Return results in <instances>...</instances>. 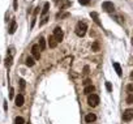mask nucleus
Segmentation results:
<instances>
[{"label": "nucleus", "instance_id": "f257e3e1", "mask_svg": "<svg viewBox=\"0 0 133 124\" xmlns=\"http://www.w3.org/2000/svg\"><path fill=\"white\" fill-rule=\"evenodd\" d=\"M86 30H88V26H86L85 22H78L76 26V34L78 35V37H84L85 33H86Z\"/></svg>", "mask_w": 133, "mask_h": 124}, {"label": "nucleus", "instance_id": "f03ea898", "mask_svg": "<svg viewBox=\"0 0 133 124\" xmlns=\"http://www.w3.org/2000/svg\"><path fill=\"white\" fill-rule=\"evenodd\" d=\"M88 103L90 104L91 107H95V106H98V103H99V97L97 94H89V97H88Z\"/></svg>", "mask_w": 133, "mask_h": 124}, {"label": "nucleus", "instance_id": "7ed1b4c3", "mask_svg": "<svg viewBox=\"0 0 133 124\" xmlns=\"http://www.w3.org/2000/svg\"><path fill=\"white\" fill-rule=\"evenodd\" d=\"M63 37H64L63 30L60 29V27H55V30H54V38L56 39V42H57V43L63 41Z\"/></svg>", "mask_w": 133, "mask_h": 124}, {"label": "nucleus", "instance_id": "20e7f679", "mask_svg": "<svg viewBox=\"0 0 133 124\" xmlns=\"http://www.w3.org/2000/svg\"><path fill=\"white\" fill-rule=\"evenodd\" d=\"M133 119V110L132 108H128L124 111V114H123V120L124 122H131Z\"/></svg>", "mask_w": 133, "mask_h": 124}, {"label": "nucleus", "instance_id": "39448f33", "mask_svg": "<svg viewBox=\"0 0 133 124\" xmlns=\"http://www.w3.org/2000/svg\"><path fill=\"white\" fill-rule=\"evenodd\" d=\"M39 46L38 44H34L33 47H31V54H33L34 56V60H39L40 59V52H39Z\"/></svg>", "mask_w": 133, "mask_h": 124}, {"label": "nucleus", "instance_id": "423d86ee", "mask_svg": "<svg viewBox=\"0 0 133 124\" xmlns=\"http://www.w3.org/2000/svg\"><path fill=\"white\" fill-rule=\"evenodd\" d=\"M102 7H103V9L106 12H114V4L111 3V1H104L103 4H102Z\"/></svg>", "mask_w": 133, "mask_h": 124}, {"label": "nucleus", "instance_id": "0eeeda50", "mask_svg": "<svg viewBox=\"0 0 133 124\" xmlns=\"http://www.w3.org/2000/svg\"><path fill=\"white\" fill-rule=\"evenodd\" d=\"M22 104H24V95H22V94H18L17 97H16V106L21 107Z\"/></svg>", "mask_w": 133, "mask_h": 124}, {"label": "nucleus", "instance_id": "6e6552de", "mask_svg": "<svg viewBox=\"0 0 133 124\" xmlns=\"http://www.w3.org/2000/svg\"><path fill=\"white\" fill-rule=\"evenodd\" d=\"M95 119H97V116H95L94 114H88V115L85 116V122L86 123H93V122H95Z\"/></svg>", "mask_w": 133, "mask_h": 124}, {"label": "nucleus", "instance_id": "1a4fd4ad", "mask_svg": "<svg viewBox=\"0 0 133 124\" xmlns=\"http://www.w3.org/2000/svg\"><path fill=\"white\" fill-rule=\"evenodd\" d=\"M48 44H50V47H51V48H55L57 46V42H56V39L54 38V35H51L48 38Z\"/></svg>", "mask_w": 133, "mask_h": 124}, {"label": "nucleus", "instance_id": "9d476101", "mask_svg": "<svg viewBox=\"0 0 133 124\" xmlns=\"http://www.w3.org/2000/svg\"><path fill=\"white\" fill-rule=\"evenodd\" d=\"M16 27H17V24H16V21L13 20L11 22V26H9V34H13L16 31Z\"/></svg>", "mask_w": 133, "mask_h": 124}, {"label": "nucleus", "instance_id": "9b49d317", "mask_svg": "<svg viewBox=\"0 0 133 124\" xmlns=\"http://www.w3.org/2000/svg\"><path fill=\"white\" fill-rule=\"evenodd\" d=\"M93 91H94V86L93 85H88V86H86V88L84 89V93L85 94H91V93H93Z\"/></svg>", "mask_w": 133, "mask_h": 124}, {"label": "nucleus", "instance_id": "f8f14e48", "mask_svg": "<svg viewBox=\"0 0 133 124\" xmlns=\"http://www.w3.org/2000/svg\"><path fill=\"white\" fill-rule=\"evenodd\" d=\"M90 16H91V17H93V18H94V21H95V24H98L99 26H100V25H102V24H100V21H99V17H98V13H95V12H91V13H90Z\"/></svg>", "mask_w": 133, "mask_h": 124}, {"label": "nucleus", "instance_id": "ddd939ff", "mask_svg": "<svg viewBox=\"0 0 133 124\" xmlns=\"http://www.w3.org/2000/svg\"><path fill=\"white\" fill-rule=\"evenodd\" d=\"M114 68H115V71H116V73H117V76H121V67H120V64L119 63H114Z\"/></svg>", "mask_w": 133, "mask_h": 124}, {"label": "nucleus", "instance_id": "4468645a", "mask_svg": "<svg viewBox=\"0 0 133 124\" xmlns=\"http://www.w3.org/2000/svg\"><path fill=\"white\" fill-rule=\"evenodd\" d=\"M25 63H26V65H27V67H33V65H34V63H35V62H34V58H31V56L26 58V62H25Z\"/></svg>", "mask_w": 133, "mask_h": 124}, {"label": "nucleus", "instance_id": "2eb2a0df", "mask_svg": "<svg viewBox=\"0 0 133 124\" xmlns=\"http://www.w3.org/2000/svg\"><path fill=\"white\" fill-rule=\"evenodd\" d=\"M38 46H39V48L43 51V50L46 48V39L44 38H39V44Z\"/></svg>", "mask_w": 133, "mask_h": 124}, {"label": "nucleus", "instance_id": "dca6fc26", "mask_svg": "<svg viewBox=\"0 0 133 124\" xmlns=\"http://www.w3.org/2000/svg\"><path fill=\"white\" fill-rule=\"evenodd\" d=\"M48 8H50V3H44V5H43V9H42V15H47V12H48Z\"/></svg>", "mask_w": 133, "mask_h": 124}, {"label": "nucleus", "instance_id": "f3484780", "mask_svg": "<svg viewBox=\"0 0 133 124\" xmlns=\"http://www.w3.org/2000/svg\"><path fill=\"white\" fill-rule=\"evenodd\" d=\"M11 65H12V56H7V59H5V67L9 68Z\"/></svg>", "mask_w": 133, "mask_h": 124}, {"label": "nucleus", "instance_id": "a211bd4d", "mask_svg": "<svg viewBox=\"0 0 133 124\" xmlns=\"http://www.w3.org/2000/svg\"><path fill=\"white\" fill-rule=\"evenodd\" d=\"M15 123H16V124H24V123H25V120H24V118L17 116V118L15 119Z\"/></svg>", "mask_w": 133, "mask_h": 124}, {"label": "nucleus", "instance_id": "6ab92c4d", "mask_svg": "<svg viewBox=\"0 0 133 124\" xmlns=\"http://www.w3.org/2000/svg\"><path fill=\"white\" fill-rule=\"evenodd\" d=\"M91 48H93V51H99V43L98 42H94Z\"/></svg>", "mask_w": 133, "mask_h": 124}, {"label": "nucleus", "instance_id": "aec40b11", "mask_svg": "<svg viewBox=\"0 0 133 124\" xmlns=\"http://www.w3.org/2000/svg\"><path fill=\"white\" fill-rule=\"evenodd\" d=\"M127 103H133V94H129L127 97Z\"/></svg>", "mask_w": 133, "mask_h": 124}, {"label": "nucleus", "instance_id": "412c9836", "mask_svg": "<svg viewBox=\"0 0 133 124\" xmlns=\"http://www.w3.org/2000/svg\"><path fill=\"white\" fill-rule=\"evenodd\" d=\"M106 89H107V91H112V85H111V82H106Z\"/></svg>", "mask_w": 133, "mask_h": 124}, {"label": "nucleus", "instance_id": "4be33fe9", "mask_svg": "<svg viewBox=\"0 0 133 124\" xmlns=\"http://www.w3.org/2000/svg\"><path fill=\"white\" fill-rule=\"evenodd\" d=\"M78 3L82 4V5H88V4L90 3V0H78Z\"/></svg>", "mask_w": 133, "mask_h": 124}, {"label": "nucleus", "instance_id": "5701e85b", "mask_svg": "<svg viewBox=\"0 0 133 124\" xmlns=\"http://www.w3.org/2000/svg\"><path fill=\"white\" fill-rule=\"evenodd\" d=\"M20 86H21V89H25V80L20 79Z\"/></svg>", "mask_w": 133, "mask_h": 124}, {"label": "nucleus", "instance_id": "b1692460", "mask_svg": "<svg viewBox=\"0 0 133 124\" xmlns=\"http://www.w3.org/2000/svg\"><path fill=\"white\" fill-rule=\"evenodd\" d=\"M13 95H15V90H13V88H11V90H9V98H13Z\"/></svg>", "mask_w": 133, "mask_h": 124}, {"label": "nucleus", "instance_id": "393cba45", "mask_svg": "<svg viewBox=\"0 0 133 124\" xmlns=\"http://www.w3.org/2000/svg\"><path fill=\"white\" fill-rule=\"evenodd\" d=\"M127 89H128V91H129L131 94H133V85H128Z\"/></svg>", "mask_w": 133, "mask_h": 124}, {"label": "nucleus", "instance_id": "a878e982", "mask_svg": "<svg viewBox=\"0 0 133 124\" xmlns=\"http://www.w3.org/2000/svg\"><path fill=\"white\" fill-rule=\"evenodd\" d=\"M84 85H86V86H88V85H91V84H90V80H86V81L84 82Z\"/></svg>", "mask_w": 133, "mask_h": 124}, {"label": "nucleus", "instance_id": "bb28decb", "mask_svg": "<svg viewBox=\"0 0 133 124\" xmlns=\"http://www.w3.org/2000/svg\"><path fill=\"white\" fill-rule=\"evenodd\" d=\"M47 20H48V18H43V21H42V22H40V25H44V24H46V22H47Z\"/></svg>", "mask_w": 133, "mask_h": 124}, {"label": "nucleus", "instance_id": "cd10ccee", "mask_svg": "<svg viewBox=\"0 0 133 124\" xmlns=\"http://www.w3.org/2000/svg\"><path fill=\"white\" fill-rule=\"evenodd\" d=\"M84 72H85V73H89V67H85V68H84Z\"/></svg>", "mask_w": 133, "mask_h": 124}, {"label": "nucleus", "instance_id": "c85d7f7f", "mask_svg": "<svg viewBox=\"0 0 133 124\" xmlns=\"http://www.w3.org/2000/svg\"><path fill=\"white\" fill-rule=\"evenodd\" d=\"M15 9H17V0H15Z\"/></svg>", "mask_w": 133, "mask_h": 124}, {"label": "nucleus", "instance_id": "c756f323", "mask_svg": "<svg viewBox=\"0 0 133 124\" xmlns=\"http://www.w3.org/2000/svg\"><path fill=\"white\" fill-rule=\"evenodd\" d=\"M131 79H132V80H133V71H132V72H131Z\"/></svg>", "mask_w": 133, "mask_h": 124}, {"label": "nucleus", "instance_id": "7c9ffc66", "mask_svg": "<svg viewBox=\"0 0 133 124\" xmlns=\"http://www.w3.org/2000/svg\"><path fill=\"white\" fill-rule=\"evenodd\" d=\"M132 44H133V39H132Z\"/></svg>", "mask_w": 133, "mask_h": 124}]
</instances>
